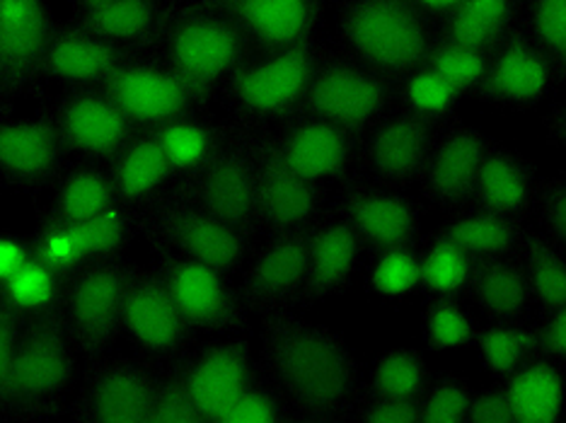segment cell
I'll use <instances>...</instances> for the list:
<instances>
[{
    "mask_svg": "<svg viewBox=\"0 0 566 423\" xmlns=\"http://www.w3.org/2000/svg\"><path fill=\"white\" fill-rule=\"evenodd\" d=\"M230 18L252 51L262 54L317 40L325 0H235Z\"/></svg>",
    "mask_w": 566,
    "mask_h": 423,
    "instance_id": "4316f807",
    "label": "cell"
},
{
    "mask_svg": "<svg viewBox=\"0 0 566 423\" xmlns=\"http://www.w3.org/2000/svg\"><path fill=\"white\" fill-rule=\"evenodd\" d=\"M30 256V240L20 237L18 233H10V230H0V286H3Z\"/></svg>",
    "mask_w": 566,
    "mask_h": 423,
    "instance_id": "91938a15",
    "label": "cell"
},
{
    "mask_svg": "<svg viewBox=\"0 0 566 423\" xmlns=\"http://www.w3.org/2000/svg\"><path fill=\"white\" fill-rule=\"evenodd\" d=\"M421 339L431 353H450L470 349L478 335V319L462 298L427 296L421 305Z\"/></svg>",
    "mask_w": 566,
    "mask_h": 423,
    "instance_id": "ee69618b",
    "label": "cell"
},
{
    "mask_svg": "<svg viewBox=\"0 0 566 423\" xmlns=\"http://www.w3.org/2000/svg\"><path fill=\"white\" fill-rule=\"evenodd\" d=\"M535 310L566 305V247L527 228L516 250Z\"/></svg>",
    "mask_w": 566,
    "mask_h": 423,
    "instance_id": "8d00e7d4",
    "label": "cell"
},
{
    "mask_svg": "<svg viewBox=\"0 0 566 423\" xmlns=\"http://www.w3.org/2000/svg\"><path fill=\"white\" fill-rule=\"evenodd\" d=\"M69 160L46 109L32 117L0 112V187L36 197L51 189Z\"/></svg>",
    "mask_w": 566,
    "mask_h": 423,
    "instance_id": "ffe728a7",
    "label": "cell"
},
{
    "mask_svg": "<svg viewBox=\"0 0 566 423\" xmlns=\"http://www.w3.org/2000/svg\"><path fill=\"white\" fill-rule=\"evenodd\" d=\"M539 136L549 150L566 148V97L555 93V99L549 102L543 119H539Z\"/></svg>",
    "mask_w": 566,
    "mask_h": 423,
    "instance_id": "680465c9",
    "label": "cell"
},
{
    "mask_svg": "<svg viewBox=\"0 0 566 423\" xmlns=\"http://www.w3.org/2000/svg\"><path fill=\"white\" fill-rule=\"evenodd\" d=\"M525 3L527 0H460V6L436 24V34L492 54L509 32L523 24Z\"/></svg>",
    "mask_w": 566,
    "mask_h": 423,
    "instance_id": "d6a6232c",
    "label": "cell"
},
{
    "mask_svg": "<svg viewBox=\"0 0 566 423\" xmlns=\"http://www.w3.org/2000/svg\"><path fill=\"white\" fill-rule=\"evenodd\" d=\"M122 339L150 363L179 361L195 346V331L175 307L156 266L128 262L122 296Z\"/></svg>",
    "mask_w": 566,
    "mask_h": 423,
    "instance_id": "8fae6325",
    "label": "cell"
},
{
    "mask_svg": "<svg viewBox=\"0 0 566 423\" xmlns=\"http://www.w3.org/2000/svg\"><path fill=\"white\" fill-rule=\"evenodd\" d=\"M140 237L148 250H167L230 276L240 274L256 242L172 189L140 211Z\"/></svg>",
    "mask_w": 566,
    "mask_h": 423,
    "instance_id": "8992f818",
    "label": "cell"
},
{
    "mask_svg": "<svg viewBox=\"0 0 566 423\" xmlns=\"http://www.w3.org/2000/svg\"><path fill=\"white\" fill-rule=\"evenodd\" d=\"M221 423H295L286 396L269 378L260 363H254L248 384L230 404Z\"/></svg>",
    "mask_w": 566,
    "mask_h": 423,
    "instance_id": "7dc6e473",
    "label": "cell"
},
{
    "mask_svg": "<svg viewBox=\"0 0 566 423\" xmlns=\"http://www.w3.org/2000/svg\"><path fill=\"white\" fill-rule=\"evenodd\" d=\"M156 54L211 109L226 81L252 56V46L228 12L185 0L170 10Z\"/></svg>",
    "mask_w": 566,
    "mask_h": 423,
    "instance_id": "3957f363",
    "label": "cell"
},
{
    "mask_svg": "<svg viewBox=\"0 0 566 423\" xmlns=\"http://www.w3.org/2000/svg\"><path fill=\"white\" fill-rule=\"evenodd\" d=\"M75 228H78L87 262L122 260L128 247L140 237V213L114 201L97 215L75 223Z\"/></svg>",
    "mask_w": 566,
    "mask_h": 423,
    "instance_id": "f6af8a7d",
    "label": "cell"
},
{
    "mask_svg": "<svg viewBox=\"0 0 566 423\" xmlns=\"http://www.w3.org/2000/svg\"><path fill=\"white\" fill-rule=\"evenodd\" d=\"M489 144L492 138L486 131L458 117L439 126L417 184L421 201L441 213L472 207Z\"/></svg>",
    "mask_w": 566,
    "mask_h": 423,
    "instance_id": "d6986e66",
    "label": "cell"
},
{
    "mask_svg": "<svg viewBox=\"0 0 566 423\" xmlns=\"http://www.w3.org/2000/svg\"><path fill=\"white\" fill-rule=\"evenodd\" d=\"M102 87L136 131H156L187 114L209 112L158 54L128 56Z\"/></svg>",
    "mask_w": 566,
    "mask_h": 423,
    "instance_id": "2e32d148",
    "label": "cell"
},
{
    "mask_svg": "<svg viewBox=\"0 0 566 423\" xmlns=\"http://www.w3.org/2000/svg\"><path fill=\"white\" fill-rule=\"evenodd\" d=\"M160 3H165V6L175 8V6H179V3H185V0H160Z\"/></svg>",
    "mask_w": 566,
    "mask_h": 423,
    "instance_id": "e7e4bbea",
    "label": "cell"
},
{
    "mask_svg": "<svg viewBox=\"0 0 566 423\" xmlns=\"http://www.w3.org/2000/svg\"><path fill=\"white\" fill-rule=\"evenodd\" d=\"M325 51L327 44L317 36L298 46L250 56L218 93L230 119L248 126H276L295 117Z\"/></svg>",
    "mask_w": 566,
    "mask_h": 423,
    "instance_id": "5b68a950",
    "label": "cell"
},
{
    "mask_svg": "<svg viewBox=\"0 0 566 423\" xmlns=\"http://www.w3.org/2000/svg\"><path fill=\"white\" fill-rule=\"evenodd\" d=\"M462 99L465 97L446 83L439 73L431 71L427 63L395 83V109L433 126H443L446 121L455 119Z\"/></svg>",
    "mask_w": 566,
    "mask_h": 423,
    "instance_id": "74e56055",
    "label": "cell"
},
{
    "mask_svg": "<svg viewBox=\"0 0 566 423\" xmlns=\"http://www.w3.org/2000/svg\"><path fill=\"white\" fill-rule=\"evenodd\" d=\"M254 170L260 237L311 230L329 213V187L291 170L276 152L269 126H254Z\"/></svg>",
    "mask_w": 566,
    "mask_h": 423,
    "instance_id": "4fadbf2b",
    "label": "cell"
},
{
    "mask_svg": "<svg viewBox=\"0 0 566 423\" xmlns=\"http://www.w3.org/2000/svg\"><path fill=\"white\" fill-rule=\"evenodd\" d=\"M226 128L228 119L216 121L209 117V112H195L153 131L167 165H170L175 182L197 172L213 156V150L226 136Z\"/></svg>",
    "mask_w": 566,
    "mask_h": 423,
    "instance_id": "d590c367",
    "label": "cell"
},
{
    "mask_svg": "<svg viewBox=\"0 0 566 423\" xmlns=\"http://www.w3.org/2000/svg\"><path fill=\"white\" fill-rule=\"evenodd\" d=\"M537 313L539 317L533 322L535 356L566 366V305Z\"/></svg>",
    "mask_w": 566,
    "mask_h": 423,
    "instance_id": "9f6ffc18",
    "label": "cell"
},
{
    "mask_svg": "<svg viewBox=\"0 0 566 423\" xmlns=\"http://www.w3.org/2000/svg\"><path fill=\"white\" fill-rule=\"evenodd\" d=\"M175 194L260 240L256 221L254 126L228 119L226 136L197 172L170 187Z\"/></svg>",
    "mask_w": 566,
    "mask_h": 423,
    "instance_id": "52a82bcc",
    "label": "cell"
},
{
    "mask_svg": "<svg viewBox=\"0 0 566 423\" xmlns=\"http://www.w3.org/2000/svg\"><path fill=\"white\" fill-rule=\"evenodd\" d=\"M170 10L160 0H105L73 10L71 20L128 54H156Z\"/></svg>",
    "mask_w": 566,
    "mask_h": 423,
    "instance_id": "83f0119b",
    "label": "cell"
},
{
    "mask_svg": "<svg viewBox=\"0 0 566 423\" xmlns=\"http://www.w3.org/2000/svg\"><path fill=\"white\" fill-rule=\"evenodd\" d=\"M71 160L107 165L134 138L136 128L105 87H63L46 107Z\"/></svg>",
    "mask_w": 566,
    "mask_h": 423,
    "instance_id": "ac0fdd59",
    "label": "cell"
},
{
    "mask_svg": "<svg viewBox=\"0 0 566 423\" xmlns=\"http://www.w3.org/2000/svg\"><path fill=\"white\" fill-rule=\"evenodd\" d=\"M22 325H24V317L18 315L3 298H0V421L6 419L8 404H10L12 370H15V356H18Z\"/></svg>",
    "mask_w": 566,
    "mask_h": 423,
    "instance_id": "11a10c76",
    "label": "cell"
},
{
    "mask_svg": "<svg viewBox=\"0 0 566 423\" xmlns=\"http://www.w3.org/2000/svg\"><path fill=\"white\" fill-rule=\"evenodd\" d=\"M344 423H421L419 400H392L358 390Z\"/></svg>",
    "mask_w": 566,
    "mask_h": 423,
    "instance_id": "db71d44e",
    "label": "cell"
},
{
    "mask_svg": "<svg viewBox=\"0 0 566 423\" xmlns=\"http://www.w3.org/2000/svg\"><path fill=\"white\" fill-rule=\"evenodd\" d=\"M128 260L85 262L63 281L61 313L81 363L114 351L122 339V296Z\"/></svg>",
    "mask_w": 566,
    "mask_h": 423,
    "instance_id": "30bf717a",
    "label": "cell"
},
{
    "mask_svg": "<svg viewBox=\"0 0 566 423\" xmlns=\"http://www.w3.org/2000/svg\"><path fill=\"white\" fill-rule=\"evenodd\" d=\"M105 3V0H71V8L73 10H85V8H93V6H99Z\"/></svg>",
    "mask_w": 566,
    "mask_h": 423,
    "instance_id": "be15d7a7",
    "label": "cell"
},
{
    "mask_svg": "<svg viewBox=\"0 0 566 423\" xmlns=\"http://www.w3.org/2000/svg\"><path fill=\"white\" fill-rule=\"evenodd\" d=\"M523 30L566 78V0H527Z\"/></svg>",
    "mask_w": 566,
    "mask_h": 423,
    "instance_id": "816d5d0a",
    "label": "cell"
},
{
    "mask_svg": "<svg viewBox=\"0 0 566 423\" xmlns=\"http://www.w3.org/2000/svg\"><path fill=\"white\" fill-rule=\"evenodd\" d=\"M429 378L431 370L423 351L415 346H397L373 361L368 378L361 380V392L392 400H419Z\"/></svg>",
    "mask_w": 566,
    "mask_h": 423,
    "instance_id": "f35d334b",
    "label": "cell"
},
{
    "mask_svg": "<svg viewBox=\"0 0 566 423\" xmlns=\"http://www.w3.org/2000/svg\"><path fill=\"white\" fill-rule=\"evenodd\" d=\"M392 109L395 81L346 56L344 51L327 46L307 85L298 114L329 121L361 138Z\"/></svg>",
    "mask_w": 566,
    "mask_h": 423,
    "instance_id": "ba28073f",
    "label": "cell"
},
{
    "mask_svg": "<svg viewBox=\"0 0 566 423\" xmlns=\"http://www.w3.org/2000/svg\"><path fill=\"white\" fill-rule=\"evenodd\" d=\"M56 28L46 0H0V112L44 95V51Z\"/></svg>",
    "mask_w": 566,
    "mask_h": 423,
    "instance_id": "5bb4252c",
    "label": "cell"
},
{
    "mask_svg": "<svg viewBox=\"0 0 566 423\" xmlns=\"http://www.w3.org/2000/svg\"><path fill=\"white\" fill-rule=\"evenodd\" d=\"M562 83L557 68L521 24L492 51L484 81L474 97L489 107L523 112L543 105Z\"/></svg>",
    "mask_w": 566,
    "mask_h": 423,
    "instance_id": "44dd1931",
    "label": "cell"
},
{
    "mask_svg": "<svg viewBox=\"0 0 566 423\" xmlns=\"http://www.w3.org/2000/svg\"><path fill=\"white\" fill-rule=\"evenodd\" d=\"M114 194L134 211L148 209L153 201L170 191L175 177L153 131H136L134 138L107 162Z\"/></svg>",
    "mask_w": 566,
    "mask_h": 423,
    "instance_id": "f546056e",
    "label": "cell"
},
{
    "mask_svg": "<svg viewBox=\"0 0 566 423\" xmlns=\"http://www.w3.org/2000/svg\"><path fill=\"white\" fill-rule=\"evenodd\" d=\"M128 56L136 54H128V51L99 40L69 18L66 22H56L54 32L49 36L42 75L46 85L102 87Z\"/></svg>",
    "mask_w": 566,
    "mask_h": 423,
    "instance_id": "484cf974",
    "label": "cell"
},
{
    "mask_svg": "<svg viewBox=\"0 0 566 423\" xmlns=\"http://www.w3.org/2000/svg\"><path fill=\"white\" fill-rule=\"evenodd\" d=\"M197 3L211 8V10H218V12H228L230 15V8H233L235 0H197Z\"/></svg>",
    "mask_w": 566,
    "mask_h": 423,
    "instance_id": "6125c7cd",
    "label": "cell"
},
{
    "mask_svg": "<svg viewBox=\"0 0 566 423\" xmlns=\"http://www.w3.org/2000/svg\"><path fill=\"white\" fill-rule=\"evenodd\" d=\"M269 136L281 160L311 182L329 187L356 175L358 136L329 121L295 114L269 126Z\"/></svg>",
    "mask_w": 566,
    "mask_h": 423,
    "instance_id": "cb8c5ba5",
    "label": "cell"
},
{
    "mask_svg": "<svg viewBox=\"0 0 566 423\" xmlns=\"http://www.w3.org/2000/svg\"><path fill=\"white\" fill-rule=\"evenodd\" d=\"M179 363L201 423H221L252 376L256 346L250 331L211 337V341L191 346Z\"/></svg>",
    "mask_w": 566,
    "mask_h": 423,
    "instance_id": "603a6c76",
    "label": "cell"
},
{
    "mask_svg": "<svg viewBox=\"0 0 566 423\" xmlns=\"http://www.w3.org/2000/svg\"><path fill=\"white\" fill-rule=\"evenodd\" d=\"M465 298L486 317V322L527 319L531 310H535L518 254L474 260Z\"/></svg>",
    "mask_w": 566,
    "mask_h": 423,
    "instance_id": "4dcf8cb0",
    "label": "cell"
},
{
    "mask_svg": "<svg viewBox=\"0 0 566 423\" xmlns=\"http://www.w3.org/2000/svg\"><path fill=\"white\" fill-rule=\"evenodd\" d=\"M256 363L274 380L295 423H344L361 390V366L337 329L286 310L260 317Z\"/></svg>",
    "mask_w": 566,
    "mask_h": 423,
    "instance_id": "6da1fadb",
    "label": "cell"
},
{
    "mask_svg": "<svg viewBox=\"0 0 566 423\" xmlns=\"http://www.w3.org/2000/svg\"><path fill=\"white\" fill-rule=\"evenodd\" d=\"M472 346L486 373L494 380H504L527 358L535 356L531 317L511 319V322H486L484 327H478Z\"/></svg>",
    "mask_w": 566,
    "mask_h": 423,
    "instance_id": "b9f144b4",
    "label": "cell"
},
{
    "mask_svg": "<svg viewBox=\"0 0 566 423\" xmlns=\"http://www.w3.org/2000/svg\"><path fill=\"white\" fill-rule=\"evenodd\" d=\"M474 260L441 233H433L419 245L421 293L423 296L465 298Z\"/></svg>",
    "mask_w": 566,
    "mask_h": 423,
    "instance_id": "60d3db41",
    "label": "cell"
},
{
    "mask_svg": "<svg viewBox=\"0 0 566 423\" xmlns=\"http://www.w3.org/2000/svg\"><path fill=\"white\" fill-rule=\"evenodd\" d=\"M30 250L34 260H40L51 272L66 281L71 274L87 262L83 242L75 223L56 215L51 209H36Z\"/></svg>",
    "mask_w": 566,
    "mask_h": 423,
    "instance_id": "7bdbcfd3",
    "label": "cell"
},
{
    "mask_svg": "<svg viewBox=\"0 0 566 423\" xmlns=\"http://www.w3.org/2000/svg\"><path fill=\"white\" fill-rule=\"evenodd\" d=\"M465 423H516L513 421L509 396L499 380L482 390L472 388Z\"/></svg>",
    "mask_w": 566,
    "mask_h": 423,
    "instance_id": "6f0895ef",
    "label": "cell"
},
{
    "mask_svg": "<svg viewBox=\"0 0 566 423\" xmlns=\"http://www.w3.org/2000/svg\"><path fill=\"white\" fill-rule=\"evenodd\" d=\"M117 201L107 165L69 160L51 184L49 209L71 223H83Z\"/></svg>",
    "mask_w": 566,
    "mask_h": 423,
    "instance_id": "e575fe53",
    "label": "cell"
},
{
    "mask_svg": "<svg viewBox=\"0 0 566 423\" xmlns=\"http://www.w3.org/2000/svg\"><path fill=\"white\" fill-rule=\"evenodd\" d=\"M407 3L415 8L421 18H427L436 28V24L446 20L450 12H453L460 6V0H407Z\"/></svg>",
    "mask_w": 566,
    "mask_h": 423,
    "instance_id": "94428289",
    "label": "cell"
},
{
    "mask_svg": "<svg viewBox=\"0 0 566 423\" xmlns=\"http://www.w3.org/2000/svg\"><path fill=\"white\" fill-rule=\"evenodd\" d=\"M364 284L370 296L385 303H405L421 293L419 242L368 252Z\"/></svg>",
    "mask_w": 566,
    "mask_h": 423,
    "instance_id": "ab89813d",
    "label": "cell"
},
{
    "mask_svg": "<svg viewBox=\"0 0 566 423\" xmlns=\"http://www.w3.org/2000/svg\"><path fill=\"white\" fill-rule=\"evenodd\" d=\"M329 209L354 230L366 252L417 245L421 240V203L407 191L373 184L358 175L339 182Z\"/></svg>",
    "mask_w": 566,
    "mask_h": 423,
    "instance_id": "e0dca14e",
    "label": "cell"
},
{
    "mask_svg": "<svg viewBox=\"0 0 566 423\" xmlns=\"http://www.w3.org/2000/svg\"><path fill=\"white\" fill-rule=\"evenodd\" d=\"M531 213H535L537 233L566 247V170L559 168L539 177L535 201Z\"/></svg>",
    "mask_w": 566,
    "mask_h": 423,
    "instance_id": "f5cc1de1",
    "label": "cell"
},
{
    "mask_svg": "<svg viewBox=\"0 0 566 423\" xmlns=\"http://www.w3.org/2000/svg\"><path fill=\"white\" fill-rule=\"evenodd\" d=\"M364 245L354 230L329 209L327 215L311 228L307 274L301 296V310L342 298L352 290L364 266Z\"/></svg>",
    "mask_w": 566,
    "mask_h": 423,
    "instance_id": "d4e9b609",
    "label": "cell"
},
{
    "mask_svg": "<svg viewBox=\"0 0 566 423\" xmlns=\"http://www.w3.org/2000/svg\"><path fill=\"white\" fill-rule=\"evenodd\" d=\"M489 56L492 54H486V51L462 46L436 34L429 56L423 63L439 73L446 83L453 85L462 97H474L484 81Z\"/></svg>",
    "mask_w": 566,
    "mask_h": 423,
    "instance_id": "681fc988",
    "label": "cell"
},
{
    "mask_svg": "<svg viewBox=\"0 0 566 423\" xmlns=\"http://www.w3.org/2000/svg\"><path fill=\"white\" fill-rule=\"evenodd\" d=\"M537 182L535 165L521 150L492 140L484 152L472 207L527 221Z\"/></svg>",
    "mask_w": 566,
    "mask_h": 423,
    "instance_id": "f1b7e54d",
    "label": "cell"
},
{
    "mask_svg": "<svg viewBox=\"0 0 566 423\" xmlns=\"http://www.w3.org/2000/svg\"><path fill=\"white\" fill-rule=\"evenodd\" d=\"M81 368L61 305L24 319L3 421H66V404Z\"/></svg>",
    "mask_w": 566,
    "mask_h": 423,
    "instance_id": "7a4b0ae2",
    "label": "cell"
},
{
    "mask_svg": "<svg viewBox=\"0 0 566 423\" xmlns=\"http://www.w3.org/2000/svg\"><path fill=\"white\" fill-rule=\"evenodd\" d=\"M513 421L562 423L566 414V366L533 356L504 380Z\"/></svg>",
    "mask_w": 566,
    "mask_h": 423,
    "instance_id": "1f68e13d",
    "label": "cell"
},
{
    "mask_svg": "<svg viewBox=\"0 0 566 423\" xmlns=\"http://www.w3.org/2000/svg\"><path fill=\"white\" fill-rule=\"evenodd\" d=\"M527 230V221L511 215H501L480 207H465L446 213V221L436 228L446 240L453 242L472 260L499 254H516Z\"/></svg>",
    "mask_w": 566,
    "mask_h": 423,
    "instance_id": "836d02e7",
    "label": "cell"
},
{
    "mask_svg": "<svg viewBox=\"0 0 566 423\" xmlns=\"http://www.w3.org/2000/svg\"><path fill=\"white\" fill-rule=\"evenodd\" d=\"M339 51L361 61L390 81L423 66L436 40V28L407 0H339Z\"/></svg>",
    "mask_w": 566,
    "mask_h": 423,
    "instance_id": "277c9868",
    "label": "cell"
},
{
    "mask_svg": "<svg viewBox=\"0 0 566 423\" xmlns=\"http://www.w3.org/2000/svg\"><path fill=\"white\" fill-rule=\"evenodd\" d=\"M307 250L311 230L264 235L254 242L248 262L235 276L238 293L250 317L301 310Z\"/></svg>",
    "mask_w": 566,
    "mask_h": 423,
    "instance_id": "9a60e30c",
    "label": "cell"
},
{
    "mask_svg": "<svg viewBox=\"0 0 566 423\" xmlns=\"http://www.w3.org/2000/svg\"><path fill=\"white\" fill-rule=\"evenodd\" d=\"M472 384L455 370L431 373L419 396L421 423H465Z\"/></svg>",
    "mask_w": 566,
    "mask_h": 423,
    "instance_id": "f907efd6",
    "label": "cell"
},
{
    "mask_svg": "<svg viewBox=\"0 0 566 423\" xmlns=\"http://www.w3.org/2000/svg\"><path fill=\"white\" fill-rule=\"evenodd\" d=\"M179 361L156 363L153 368L148 423H201Z\"/></svg>",
    "mask_w": 566,
    "mask_h": 423,
    "instance_id": "c3c4849f",
    "label": "cell"
},
{
    "mask_svg": "<svg viewBox=\"0 0 566 423\" xmlns=\"http://www.w3.org/2000/svg\"><path fill=\"white\" fill-rule=\"evenodd\" d=\"M63 296V278L51 272L40 260L30 256L15 274H12L3 286H0V298H3L12 310L24 319L54 310L61 305Z\"/></svg>",
    "mask_w": 566,
    "mask_h": 423,
    "instance_id": "bcb514c9",
    "label": "cell"
},
{
    "mask_svg": "<svg viewBox=\"0 0 566 423\" xmlns=\"http://www.w3.org/2000/svg\"><path fill=\"white\" fill-rule=\"evenodd\" d=\"M436 131L439 126L392 109L358 138V177L397 191L417 187Z\"/></svg>",
    "mask_w": 566,
    "mask_h": 423,
    "instance_id": "7402d4cb",
    "label": "cell"
},
{
    "mask_svg": "<svg viewBox=\"0 0 566 423\" xmlns=\"http://www.w3.org/2000/svg\"><path fill=\"white\" fill-rule=\"evenodd\" d=\"M153 368L156 363L136 353L114 351L83 363L78 392L69 396L66 421L148 423Z\"/></svg>",
    "mask_w": 566,
    "mask_h": 423,
    "instance_id": "7c38bea8",
    "label": "cell"
},
{
    "mask_svg": "<svg viewBox=\"0 0 566 423\" xmlns=\"http://www.w3.org/2000/svg\"><path fill=\"white\" fill-rule=\"evenodd\" d=\"M150 264L195 337H223L250 329V313L242 305L235 276L167 250H150Z\"/></svg>",
    "mask_w": 566,
    "mask_h": 423,
    "instance_id": "9c48e42d",
    "label": "cell"
}]
</instances>
